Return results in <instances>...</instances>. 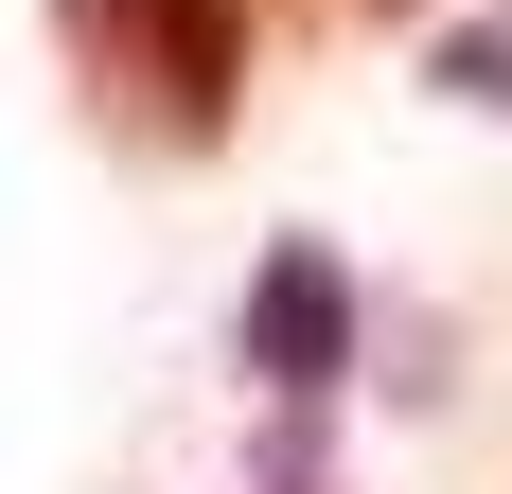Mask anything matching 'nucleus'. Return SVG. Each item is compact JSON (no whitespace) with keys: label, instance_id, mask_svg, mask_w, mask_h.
Instances as JSON below:
<instances>
[{"label":"nucleus","instance_id":"1","mask_svg":"<svg viewBox=\"0 0 512 494\" xmlns=\"http://www.w3.org/2000/svg\"><path fill=\"white\" fill-rule=\"evenodd\" d=\"M53 36L106 89V124H142L177 159H212L248 106V0H53Z\"/></svg>","mask_w":512,"mask_h":494},{"label":"nucleus","instance_id":"2","mask_svg":"<svg viewBox=\"0 0 512 494\" xmlns=\"http://www.w3.org/2000/svg\"><path fill=\"white\" fill-rule=\"evenodd\" d=\"M230 353H248V389H283V406H318L336 371H354V265L318 230H283L248 265V318H230Z\"/></svg>","mask_w":512,"mask_h":494},{"label":"nucleus","instance_id":"3","mask_svg":"<svg viewBox=\"0 0 512 494\" xmlns=\"http://www.w3.org/2000/svg\"><path fill=\"white\" fill-rule=\"evenodd\" d=\"M424 71H442V106H495V124H512V0L442 18V53H424Z\"/></svg>","mask_w":512,"mask_h":494},{"label":"nucleus","instance_id":"4","mask_svg":"<svg viewBox=\"0 0 512 494\" xmlns=\"http://www.w3.org/2000/svg\"><path fill=\"white\" fill-rule=\"evenodd\" d=\"M301 18H424V0H301Z\"/></svg>","mask_w":512,"mask_h":494}]
</instances>
